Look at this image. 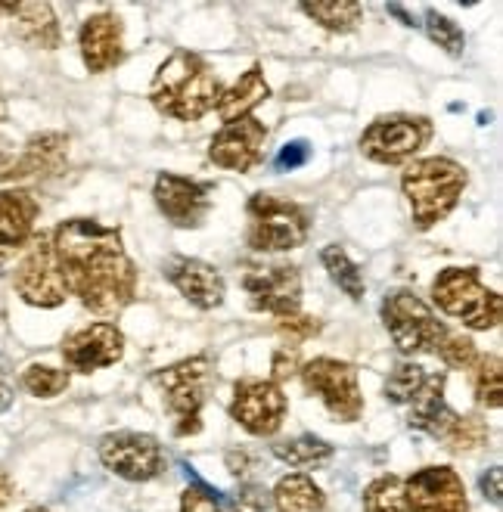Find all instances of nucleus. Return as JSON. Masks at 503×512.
Segmentation results:
<instances>
[{"label": "nucleus", "instance_id": "nucleus-16", "mask_svg": "<svg viewBox=\"0 0 503 512\" xmlns=\"http://www.w3.org/2000/svg\"><path fill=\"white\" fill-rule=\"evenodd\" d=\"M159 212L174 227H199L212 208V196L205 184H196L181 174H159L153 187Z\"/></svg>", "mask_w": 503, "mask_h": 512}, {"label": "nucleus", "instance_id": "nucleus-17", "mask_svg": "<svg viewBox=\"0 0 503 512\" xmlns=\"http://www.w3.org/2000/svg\"><path fill=\"white\" fill-rule=\"evenodd\" d=\"M264 137H268V128H264L258 118H240V122L224 125L209 146V156L218 168L227 171H252L261 162L264 153Z\"/></svg>", "mask_w": 503, "mask_h": 512}, {"label": "nucleus", "instance_id": "nucleus-15", "mask_svg": "<svg viewBox=\"0 0 503 512\" xmlns=\"http://www.w3.org/2000/svg\"><path fill=\"white\" fill-rule=\"evenodd\" d=\"M125 354V336L115 323H91L63 342V357L69 370L94 373L118 364Z\"/></svg>", "mask_w": 503, "mask_h": 512}, {"label": "nucleus", "instance_id": "nucleus-20", "mask_svg": "<svg viewBox=\"0 0 503 512\" xmlns=\"http://www.w3.org/2000/svg\"><path fill=\"white\" fill-rule=\"evenodd\" d=\"M454 419H457V413L445 401V376H441V373L426 376V382L420 385V391L410 398V416H407V423L413 429L432 435V438H445L448 429L454 426Z\"/></svg>", "mask_w": 503, "mask_h": 512}, {"label": "nucleus", "instance_id": "nucleus-23", "mask_svg": "<svg viewBox=\"0 0 503 512\" xmlns=\"http://www.w3.org/2000/svg\"><path fill=\"white\" fill-rule=\"evenodd\" d=\"M271 97V87L268 81H264V72L261 66H252L240 81H236L230 90H224L221 100H218V115L224 118V122H240V118H249V112L264 103Z\"/></svg>", "mask_w": 503, "mask_h": 512}, {"label": "nucleus", "instance_id": "nucleus-2", "mask_svg": "<svg viewBox=\"0 0 503 512\" xmlns=\"http://www.w3.org/2000/svg\"><path fill=\"white\" fill-rule=\"evenodd\" d=\"M218 75L202 63V56L190 50L171 53L153 78L150 97L159 112L177 118V122H196L205 112H212L221 100Z\"/></svg>", "mask_w": 503, "mask_h": 512}, {"label": "nucleus", "instance_id": "nucleus-21", "mask_svg": "<svg viewBox=\"0 0 503 512\" xmlns=\"http://www.w3.org/2000/svg\"><path fill=\"white\" fill-rule=\"evenodd\" d=\"M38 202L25 190H4L0 193V252H13L32 239L38 221Z\"/></svg>", "mask_w": 503, "mask_h": 512}, {"label": "nucleus", "instance_id": "nucleus-14", "mask_svg": "<svg viewBox=\"0 0 503 512\" xmlns=\"http://www.w3.org/2000/svg\"><path fill=\"white\" fill-rule=\"evenodd\" d=\"M230 416L240 423L246 432L268 438L283 426L286 416V395L280 385L264 382V379H246L236 385V395L230 404Z\"/></svg>", "mask_w": 503, "mask_h": 512}, {"label": "nucleus", "instance_id": "nucleus-22", "mask_svg": "<svg viewBox=\"0 0 503 512\" xmlns=\"http://www.w3.org/2000/svg\"><path fill=\"white\" fill-rule=\"evenodd\" d=\"M69 137L66 134H38L22 146L19 177H50L66 168Z\"/></svg>", "mask_w": 503, "mask_h": 512}, {"label": "nucleus", "instance_id": "nucleus-28", "mask_svg": "<svg viewBox=\"0 0 503 512\" xmlns=\"http://www.w3.org/2000/svg\"><path fill=\"white\" fill-rule=\"evenodd\" d=\"M274 457L295 466V469H305V466H317L323 460L333 457V447L327 441H320L314 435H302V438H289V441H277L274 444Z\"/></svg>", "mask_w": 503, "mask_h": 512}, {"label": "nucleus", "instance_id": "nucleus-35", "mask_svg": "<svg viewBox=\"0 0 503 512\" xmlns=\"http://www.w3.org/2000/svg\"><path fill=\"white\" fill-rule=\"evenodd\" d=\"M435 354L445 360L448 367H454V370H469L472 364H476V345H472V339H466V336H460V333H448L441 336V342H438V348H435Z\"/></svg>", "mask_w": 503, "mask_h": 512}, {"label": "nucleus", "instance_id": "nucleus-6", "mask_svg": "<svg viewBox=\"0 0 503 512\" xmlns=\"http://www.w3.org/2000/svg\"><path fill=\"white\" fill-rule=\"evenodd\" d=\"M382 320L401 354H435L448 326L441 323L420 295L407 289L392 292L382 301Z\"/></svg>", "mask_w": 503, "mask_h": 512}, {"label": "nucleus", "instance_id": "nucleus-34", "mask_svg": "<svg viewBox=\"0 0 503 512\" xmlns=\"http://www.w3.org/2000/svg\"><path fill=\"white\" fill-rule=\"evenodd\" d=\"M426 32L429 38L445 50L448 56H463V47H466V35H463V28L448 19V16H441L438 10H426Z\"/></svg>", "mask_w": 503, "mask_h": 512}, {"label": "nucleus", "instance_id": "nucleus-39", "mask_svg": "<svg viewBox=\"0 0 503 512\" xmlns=\"http://www.w3.org/2000/svg\"><path fill=\"white\" fill-rule=\"evenodd\" d=\"M268 506H271V497L261 485H249V488H243L240 497H236V509L240 512H264Z\"/></svg>", "mask_w": 503, "mask_h": 512}, {"label": "nucleus", "instance_id": "nucleus-12", "mask_svg": "<svg viewBox=\"0 0 503 512\" xmlns=\"http://www.w3.org/2000/svg\"><path fill=\"white\" fill-rule=\"evenodd\" d=\"M100 460L109 472L128 481H150L165 469L162 444L153 435L115 432L100 441Z\"/></svg>", "mask_w": 503, "mask_h": 512}, {"label": "nucleus", "instance_id": "nucleus-11", "mask_svg": "<svg viewBox=\"0 0 503 512\" xmlns=\"http://www.w3.org/2000/svg\"><path fill=\"white\" fill-rule=\"evenodd\" d=\"M243 289L255 311L274 314L280 320L295 317L302 305V277L292 264H271V267H249L243 274Z\"/></svg>", "mask_w": 503, "mask_h": 512}, {"label": "nucleus", "instance_id": "nucleus-30", "mask_svg": "<svg viewBox=\"0 0 503 512\" xmlns=\"http://www.w3.org/2000/svg\"><path fill=\"white\" fill-rule=\"evenodd\" d=\"M364 512H407L404 481L398 475H382L364 491Z\"/></svg>", "mask_w": 503, "mask_h": 512}, {"label": "nucleus", "instance_id": "nucleus-47", "mask_svg": "<svg viewBox=\"0 0 503 512\" xmlns=\"http://www.w3.org/2000/svg\"><path fill=\"white\" fill-rule=\"evenodd\" d=\"M25 512H47L44 506H32V509H25Z\"/></svg>", "mask_w": 503, "mask_h": 512}, {"label": "nucleus", "instance_id": "nucleus-3", "mask_svg": "<svg viewBox=\"0 0 503 512\" xmlns=\"http://www.w3.org/2000/svg\"><path fill=\"white\" fill-rule=\"evenodd\" d=\"M466 171L463 165L451 159H420L410 162L404 177H401V190L413 208V221L420 230H429L432 224L445 221L451 215V208L460 202L466 190Z\"/></svg>", "mask_w": 503, "mask_h": 512}, {"label": "nucleus", "instance_id": "nucleus-45", "mask_svg": "<svg viewBox=\"0 0 503 512\" xmlns=\"http://www.w3.org/2000/svg\"><path fill=\"white\" fill-rule=\"evenodd\" d=\"M389 13H392V16H398V19H401L404 25H417V22H413V16H410V13H407V10H404L401 4H389Z\"/></svg>", "mask_w": 503, "mask_h": 512}, {"label": "nucleus", "instance_id": "nucleus-40", "mask_svg": "<svg viewBox=\"0 0 503 512\" xmlns=\"http://www.w3.org/2000/svg\"><path fill=\"white\" fill-rule=\"evenodd\" d=\"M19 156H22V149L10 146L7 140H0V180L19 177Z\"/></svg>", "mask_w": 503, "mask_h": 512}, {"label": "nucleus", "instance_id": "nucleus-38", "mask_svg": "<svg viewBox=\"0 0 503 512\" xmlns=\"http://www.w3.org/2000/svg\"><path fill=\"white\" fill-rule=\"evenodd\" d=\"M320 329V323L314 320V317H286V320H280V333L283 336H289L292 342H302V339H308V336H314Z\"/></svg>", "mask_w": 503, "mask_h": 512}, {"label": "nucleus", "instance_id": "nucleus-46", "mask_svg": "<svg viewBox=\"0 0 503 512\" xmlns=\"http://www.w3.org/2000/svg\"><path fill=\"white\" fill-rule=\"evenodd\" d=\"M16 13V4H0V16H13Z\"/></svg>", "mask_w": 503, "mask_h": 512}, {"label": "nucleus", "instance_id": "nucleus-36", "mask_svg": "<svg viewBox=\"0 0 503 512\" xmlns=\"http://www.w3.org/2000/svg\"><path fill=\"white\" fill-rule=\"evenodd\" d=\"M181 512H227V509L212 497V491H205V488H187L184 497H181Z\"/></svg>", "mask_w": 503, "mask_h": 512}, {"label": "nucleus", "instance_id": "nucleus-31", "mask_svg": "<svg viewBox=\"0 0 503 512\" xmlns=\"http://www.w3.org/2000/svg\"><path fill=\"white\" fill-rule=\"evenodd\" d=\"M22 388L35 398H56L69 388V370H56L47 364H32L22 373Z\"/></svg>", "mask_w": 503, "mask_h": 512}, {"label": "nucleus", "instance_id": "nucleus-29", "mask_svg": "<svg viewBox=\"0 0 503 512\" xmlns=\"http://www.w3.org/2000/svg\"><path fill=\"white\" fill-rule=\"evenodd\" d=\"M472 388L485 407L497 410L503 404V376H500V357L497 354H482L472 364Z\"/></svg>", "mask_w": 503, "mask_h": 512}, {"label": "nucleus", "instance_id": "nucleus-25", "mask_svg": "<svg viewBox=\"0 0 503 512\" xmlns=\"http://www.w3.org/2000/svg\"><path fill=\"white\" fill-rule=\"evenodd\" d=\"M274 503L280 512H323L327 497L314 485V478L295 472L280 478V485L274 488Z\"/></svg>", "mask_w": 503, "mask_h": 512}, {"label": "nucleus", "instance_id": "nucleus-8", "mask_svg": "<svg viewBox=\"0 0 503 512\" xmlns=\"http://www.w3.org/2000/svg\"><path fill=\"white\" fill-rule=\"evenodd\" d=\"M432 122L423 115H386L364 131L361 153L379 165H401L429 143Z\"/></svg>", "mask_w": 503, "mask_h": 512}, {"label": "nucleus", "instance_id": "nucleus-44", "mask_svg": "<svg viewBox=\"0 0 503 512\" xmlns=\"http://www.w3.org/2000/svg\"><path fill=\"white\" fill-rule=\"evenodd\" d=\"M13 500V481L4 475V472H0V512H4L7 509V503Z\"/></svg>", "mask_w": 503, "mask_h": 512}, {"label": "nucleus", "instance_id": "nucleus-24", "mask_svg": "<svg viewBox=\"0 0 503 512\" xmlns=\"http://www.w3.org/2000/svg\"><path fill=\"white\" fill-rule=\"evenodd\" d=\"M13 28H16V35L32 47H41V50L59 47V22L50 4H16Z\"/></svg>", "mask_w": 503, "mask_h": 512}, {"label": "nucleus", "instance_id": "nucleus-43", "mask_svg": "<svg viewBox=\"0 0 503 512\" xmlns=\"http://www.w3.org/2000/svg\"><path fill=\"white\" fill-rule=\"evenodd\" d=\"M292 373H295V357L292 354L286 357V351H277V357H274V385L289 379Z\"/></svg>", "mask_w": 503, "mask_h": 512}, {"label": "nucleus", "instance_id": "nucleus-10", "mask_svg": "<svg viewBox=\"0 0 503 512\" xmlns=\"http://www.w3.org/2000/svg\"><path fill=\"white\" fill-rule=\"evenodd\" d=\"M13 286L19 292L22 301L35 308H59L66 301V283L63 274H59V264L53 258V246L50 236H35L28 252L22 255L16 274H13Z\"/></svg>", "mask_w": 503, "mask_h": 512}, {"label": "nucleus", "instance_id": "nucleus-41", "mask_svg": "<svg viewBox=\"0 0 503 512\" xmlns=\"http://www.w3.org/2000/svg\"><path fill=\"white\" fill-rule=\"evenodd\" d=\"M13 398H16V385H13V373L7 367V360L0 357V413L13 407Z\"/></svg>", "mask_w": 503, "mask_h": 512}, {"label": "nucleus", "instance_id": "nucleus-19", "mask_svg": "<svg viewBox=\"0 0 503 512\" xmlns=\"http://www.w3.org/2000/svg\"><path fill=\"white\" fill-rule=\"evenodd\" d=\"M81 59L91 72H109L112 66L122 63L125 41H122V19L112 13L91 16L81 25L78 35Z\"/></svg>", "mask_w": 503, "mask_h": 512}, {"label": "nucleus", "instance_id": "nucleus-1", "mask_svg": "<svg viewBox=\"0 0 503 512\" xmlns=\"http://www.w3.org/2000/svg\"><path fill=\"white\" fill-rule=\"evenodd\" d=\"M53 258L63 274L66 292L97 317L122 314L137 289V270L125 255L118 227L94 218H72L50 236Z\"/></svg>", "mask_w": 503, "mask_h": 512}, {"label": "nucleus", "instance_id": "nucleus-9", "mask_svg": "<svg viewBox=\"0 0 503 512\" xmlns=\"http://www.w3.org/2000/svg\"><path fill=\"white\" fill-rule=\"evenodd\" d=\"M302 382L311 395H317L327 410L342 419V423H354L364 413V398L358 388V370L345 360L333 357H317L302 367Z\"/></svg>", "mask_w": 503, "mask_h": 512}, {"label": "nucleus", "instance_id": "nucleus-18", "mask_svg": "<svg viewBox=\"0 0 503 512\" xmlns=\"http://www.w3.org/2000/svg\"><path fill=\"white\" fill-rule=\"evenodd\" d=\"M165 277L174 283V289L181 292L190 305L212 311L224 301V277L218 274V267L205 264L199 258H171L165 261Z\"/></svg>", "mask_w": 503, "mask_h": 512}, {"label": "nucleus", "instance_id": "nucleus-33", "mask_svg": "<svg viewBox=\"0 0 503 512\" xmlns=\"http://www.w3.org/2000/svg\"><path fill=\"white\" fill-rule=\"evenodd\" d=\"M423 382H426L423 367L420 364H410V360H401V364L389 373L386 388H382V391H386V398L392 404H410V398L417 395Z\"/></svg>", "mask_w": 503, "mask_h": 512}, {"label": "nucleus", "instance_id": "nucleus-7", "mask_svg": "<svg viewBox=\"0 0 503 512\" xmlns=\"http://www.w3.org/2000/svg\"><path fill=\"white\" fill-rule=\"evenodd\" d=\"M153 382L165 391V404L177 416V435H196L202 429L205 385H209V357H190L168 370H159Z\"/></svg>", "mask_w": 503, "mask_h": 512}, {"label": "nucleus", "instance_id": "nucleus-4", "mask_svg": "<svg viewBox=\"0 0 503 512\" xmlns=\"http://www.w3.org/2000/svg\"><path fill=\"white\" fill-rule=\"evenodd\" d=\"M432 295L438 308L448 317L460 320L469 329H494L503 317V301L497 292L482 286L479 274L469 267H448L441 270L432 283Z\"/></svg>", "mask_w": 503, "mask_h": 512}, {"label": "nucleus", "instance_id": "nucleus-27", "mask_svg": "<svg viewBox=\"0 0 503 512\" xmlns=\"http://www.w3.org/2000/svg\"><path fill=\"white\" fill-rule=\"evenodd\" d=\"M320 261H323V267L330 270L333 283H336L348 298H354V301H361V298H364V274H361V267L348 258V252H345L342 246H327V249L320 252Z\"/></svg>", "mask_w": 503, "mask_h": 512}, {"label": "nucleus", "instance_id": "nucleus-26", "mask_svg": "<svg viewBox=\"0 0 503 512\" xmlns=\"http://www.w3.org/2000/svg\"><path fill=\"white\" fill-rule=\"evenodd\" d=\"M302 13L330 32H351L364 16L361 4H354V0H317V4H302Z\"/></svg>", "mask_w": 503, "mask_h": 512}, {"label": "nucleus", "instance_id": "nucleus-5", "mask_svg": "<svg viewBox=\"0 0 503 512\" xmlns=\"http://www.w3.org/2000/svg\"><path fill=\"white\" fill-rule=\"evenodd\" d=\"M308 215L295 202L271 193H255L249 199V233L246 243L255 252H289L308 239Z\"/></svg>", "mask_w": 503, "mask_h": 512}, {"label": "nucleus", "instance_id": "nucleus-13", "mask_svg": "<svg viewBox=\"0 0 503 512\" xmlns=\"http://www.w3.org/2000/svg\"><path fill=\"white\" fill-rule=\"evenodd\" d=\"M407 512H469L463 478L451 466H426L404 481Z\"/></svg>", "mask_w": 503, "mask_h": 512}, {"label": "nucleus", "instance_id": "nucleus-32", "mask_svg": "<svg viewBox=\"0 0 503 512\" xmlns=\"http://www.w3.org/2000/svg\"><path fill=\"white\" fill-rule=\"evenodd\" d=\"M441 441H445L448 450H454V454H472V450H479L488 441V426L479 416H457L454 426Z\"/></svg>", "mask_w": 503, "mask_h": 512}, {"label": "nucleus", "instance_id": "nucleus-37", "mask_svg": "<svg viewBox=\"0 0 503 512\" xmlns=\"http://www.w3.org/2000/svg\"><path fill=\"white\" fill-rule=\"evenodd\" d=\"M311 159V146L305 140H292L280 149L277 156V171H295Z\"/></svg>", "mask_w": 503, "mask_h": 512}, {"label": "nucleus", "instance_id": "nucleus-42", "mask_svg": "<svg viewBox=\"0 0 503 512\" xmlns=\"http://www.w3.org/2000/svg\"><path fill=\"white\" fill-rule=\"evenodd\" d=\"M482 494H485L494 506H500V500H503V469H500V466L488 469V475L482 478Z\"/></svg>", "mask_w": 503, "mask_h": 512}]
</instances>
